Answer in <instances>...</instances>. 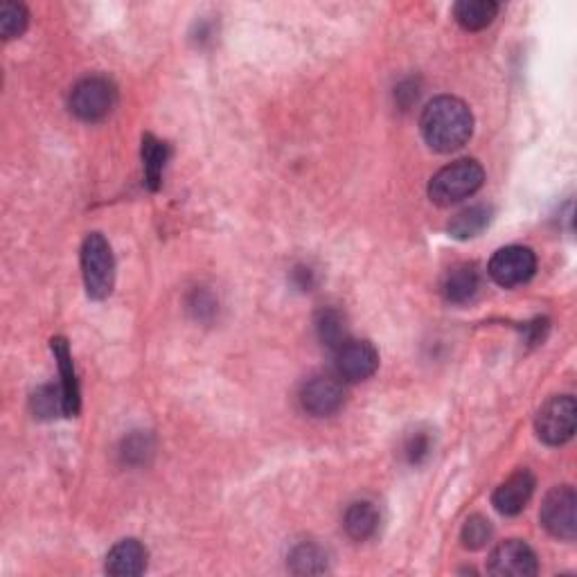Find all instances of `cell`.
I'll use <instances>...</instances> for the list:
<instances>
[{"instance_id": "cell-1", "label": "cell", "mask_w": 577, "mask_h": 577, "mask_svg": "<svg viewBox=\"0 0 577 577\" xmlns=\"http://www.w3.org/2000/svg\"><path fill=\"white\" fill-rule=\"evenodd\" d=\"M422 136L433 152L451 154L467 145L474 133V115L469 106L451 95H440L426 104L420 120Z\"/></svg>"}, {"instance_id": "cell-2", "label": "cell", "mask_w": 577, "mask_h": 577, "mask_svg": "<svg viewBox=\"0 0 577 577\" xmlns=\"http://www.w3.org/2000/svg\"><path fill=\"white\" fill-rule=\"evenodd\" d=\"M485 181V170L481 163L472 161V158H463V161H456L433 176L429 183V199L436 203V206H454L472 197L478 190L483 188Z\"/></svg>"}, {"instance_id": "cell-3", "label": "cell", "mask_w": 577, "mask_h": 577, "mask_svg": "<svg viewBox=\"0 0 577 577\" xmlns=\"http://www.w3.org/2000/svg\"><path fill=\"white\" fill-rule=\"evenodd\" d=\"M82 273L88 298L104 300L113 291L115 282L113 251L109 242H106L100 233H93L84 239Z\"/></svg>"}, {"instance_id": "cell-4", "label": "cell", "mask_w": 577, "mask_h": 577, "mask_svg": "<svg viewBox=\"0 0 577 577\" xmlns=\"http://www.w3.org/2000/svg\"><path fill=\"white\" fill-rule=\"evenodd\" d=\"M118 104V88L111 79L93 75L75 84L70 93V111L84 122H100Z\"/></svg>"}, {"instance_id": "cell-5", "label": "cell", "mask_w": 577, "mask_h": 577, "mask_svg": "<svg viewBox=\"0 0 577 577\" xmlns=\"http://www.w3.org/2000/svg\"><path fill=\"white\" fill-rule=\"evenodd\" d=\"M577 406L571 395L550 397L548 402L539 408L535 429L541 442L550 447H562L575 433Z\"/></svg>"}, {"instance_id": "cell-6", "label": "cell", "mask_w": 577, "mask_h": 577, "mask_svg": "<svg viewBox=\"0 0 577 577\" xmlns=\"http://www.w3.org/2000/svg\"><path fill=\"white\" fill-rule=\"evenodd\" d=\"M575 505L577 496L571 485L553 487L546 494L544 503H541V526H544L550 535L564 541H573L577 535V519H575Z\"/></svg>"}, {"instance_id": "cell-7", "label": "cell", "mask_w": 577, "mask_h": 577, "mask_svg": "<svg viewBox=\"0 0 577 577\" xmlns=\"http://www.w3.org/2000/svg\"><path fill=\"white\" fill-rule=\"evenodd\" d=\"M487 271L501 287H519V284H526L535 275L537 257L528 246H505L494 253Z\"/></svg>"}, {"instance_id": "cell-8", "label": "cell", "mask_w": 577, "mask_h": 577, "mask_svg": "<svg viewBox=\"0 0 577 577\" xmlns=\"http://www.w3.org/2000/svg\"><path fill=\"white\" fill-rule=\"evenodd\" d=\"M334 368L336 377L348 381V384H357V381H366L375 375L379 368V354L375 345L368 341L348 339L336 348Z\"/></svg>"}, {"instance_id": "cell-9", "label": "cell", "mask_w": 577, "mask_h": 577, "mask_svg": "<svg viewBox=\"0 0 577 577\" xmlns=\"http://www.w3.org/2000/svg\"><path fill=\"white\" fill-rule=\"evenodd\" d=\"M300 404L314 417H330L339 413L345 404L343 379L332 375L312 377L300 390Z\"/></svg>"}, {"instance_id": "cell-10", "label": "cell", "mask_w": 577, "mask_h": 577, "mask_svg": "<svg viewBox=\"0 0 577 577\" xmlns=\"http://www.w3.org/2000/svg\"><path fill=\"white\" fill-rule=\"evenodd\" d=\"M487 571L499 577H530L539 571L537 555L526 541L508 539L492 550Z\"/></svg>"}, {"instance_id": "cell-11", "label": "cell", "mask_w": 577, "mask_h": 577, "mask_svg": "<svg viewBox=\"0 0 577 577\" xmlns=\"http://www.w3.org/2000/svg\"><path fill=\"white\" fill-rule=\"evenodd\" d=\"M532 494H535V476L528 469H519L517 474H512L508 481L496 487L492 503L503 517H517L526 510Z\"/></svg>"}, {"instance_id": "cell-12", "label": "cell", "mask_w": 577, "mask_h": 577, "mask_svg": "<svg viewBox=\"0 0 577 577\" xmlns=\"http://www.w3.org/2000/svg\"><path fill=\"white\" fill-rule=\"evenodd\" d=\"M147 568V548L138 539H124L106 555V573L115 577H136Z\"/></svg>"}, {"instance_id": "cell-13", "label": "cell", "mask_w": 577, "mask_h": 577, "mask_svg": "<svg viewBox=\"0 0 577 577\" xmlns=\"http://www.w3.org/2000/svg\"><path fill=\"white\" fill-rule=\"evenodd\" d=\"M478 289H481V273L474 264H460L451 269L442 284V294L454 305H465L472 300Z\"/></svg>"}, {"instance_id": "cell-14", "label": "cell", "mask_w": 577, "mask_h": 577, "mask_svg": "<svg viewBox=\"0 0 577 577\" xmlns=\"http://www.w3.org/2000/svg\"><path fill=\"white\" fill-rule=\"evenodd\" d=\"M52 352L59 361L61 370V390H64V415L73 417L79 413V384L73 366V357H70V348L66 339H52Z\"/></svg>"}, {"instance_id": "cell-15", "label": "cell", "mask_w": 577, "mask_h": 577, "mask_svg": "<svg viewBox=\"0 0 577 577\" xmlns=\"http://www.w3.org/2000/svg\"><path fill=\"white\" fill-rule=\"evenodd\" d=\"M499 14V3L494 0H460L454 5V19L467 32L485 30Z\"/></svg>"}, {"instance_id": "cell-16", "label": "cell", "mask_w": 577, "mask_h": 577, "mask_svg": "<svg viewBox=\"0 0 577 577\" xmlns=\"http://www.w3.org/2000/svg\"><path fill=\"white\" fill-rule=\"evenodd\" d=\"M343 528L354 541H366L379 530V510L375 503L357 501L345 510Z\"/></svg>"}, {"instance_id": "cell-17", "label": "cell", "mask_w": 577, "mask_h": 577, "mask_svg": "<svg viewBox=\"0 0 577 577\" xmlns=\"http://www.w3.org/2000/svg\"><path fill=\"white\" fill-rule=\"evenodd\" d=\"M492 210L487 206H472L449 221V235L456 239H472L490 226Z\"/></svg>"}, {"instance_id": "cell-18", "label": "cell", "mask_w": 577, "mask_h": 577, "mask_svg": "<svg viewBox=\"0 0 577 577\" xmlns=\"http://www.w3.org/2000/svg\"><path fill=\"white\" fill-rule=\"evenodd\" d=\"M289 566L291 571L298 575H314L327 571V555L325 550L312 544V541H305V544H298L289 555Z\"/></svg>"}, {"instance_id": "cell-19", "label": "cell", "mask_w": 577, "mask_h": 577, "mask_svg": "<svg viewBox=\"0 0 577 577\" xmlns=\"http://www.w3.org/2000/svg\"><path fill=\"white\" fill-rule=\"evenodd\" d=\"M316 332L327 348L336 350L341 343L348 341V327H345V316L339 309H323L316 316Z\"/></svg>"}, {"instance_id": "cell-20", "label": "cell", "mask_w": 577, "mask_h": 577, "mask_svg": "<svg viewBox=\"0 0 577 577\" xmlns=\"http://www.w3.org/2000/svg\"><path fill=\"white\" fill-rule=\"evenodd\" d=\"M142 161H145V176L149 188L156 190L161 185V174L167 161V145L154 136H145L142 140Z\"/></svg>"}, {"instance_id": "cell-21", "label": "cell", "mask_w": 577, "mask_h": 577, "mask_svg": "<svg viewBox=\"0 0 577 577\" xmlns=\"http://www.w3.org/2000/svg\"><path fill=\"white\" fill-rule=\"evenodd\" d=\"M28 21L30 14L21 3H5L3 10H0V32L7 41L21 37L28 28Z\"/></svg>"}, {"instance_id": "cell-22", "label": "cell", "mask_w": 577, "mask_h": 577, "mask_svg": "<svg viewBox=\"0 0 577 577\" xmlns=\"http://www.w3.org/2000/svg\"><path fill=\"white\" fill-rule=\"evenodd\" d=\"M460 539H463V546L469 550H478L487 546V541L492 539V526L490 521L481 514L476 517H469L463 526V532H460Z\"/></svg>"}, {"instance_id": "cell-23", "label": "cell", "mask_w": 577, "mask_h": 577, "mask_svg": "<svg viewBox=\"0 0 577 577\" xmlns=\"http://www.w3.org/2000/svg\"><path fill=\"white\" fill-rule=\"evenodd\" d=\"M32 408L39 417H52L55 413H64V390L55 386H43L32 395Z\"/></svg>"}, {"instance_id": "cell-24", "label": "cell", "mask_w": 577, "mask_h": 577, "mask_svg": "<svg viewBox=\"0 0 577 577\" xmlns=\"http://www.w3.org/2000/svg\"><path fill=\"white\" fill-rule=\"evenodd\" d=\"M429 451H431V442L429 438L422 436V433H417V436L408 440V445H406V456L413 465L422 463V460L429 456Z\"/></svg>"}]
</instances>
